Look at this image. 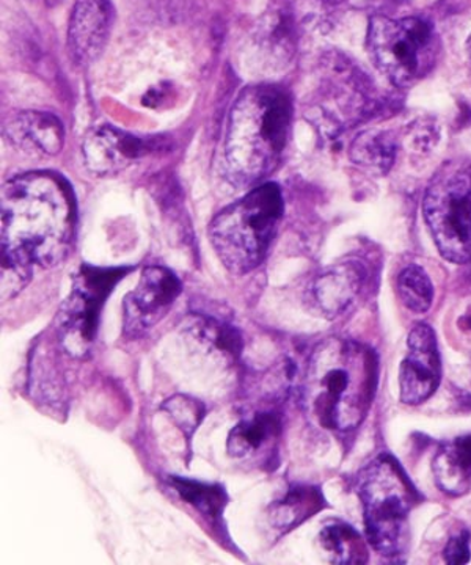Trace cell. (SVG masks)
Wrapping results in <instances>:
<instances>
[{
  "instance_id": "5",
  "label": "cell",
  "mask_w": 471,
  "mask_h": 565,
  "mask_svg": "<svg viewBox=\"0 0 471 565\" xmlns=\"http://www.w3.org/2000/svg\"><path fill=\"white\" fill-rule=\"evenodd\" d=\"M357 492L370 544L381 555H399L407 520L418 503V494L403 468L392 456L377 457L358 475Z\"/></svg>"
},
{
  "instance_id": "2",
  "label": "cell",
  "mask_w": 471,
  "mask_h": 565,
  "mask_svg": "<svg viewBox=\"0 0 471 565\" xmlns=\"http://www.w3.org/2000/svg\"><path fill=\"white\" fill-rule=\"evenodd\" d=\"M377 356L344 338L322 341L299 386L300 405L322 429L351 433L363 423L377 388Z\"/></svg>"
},
{
  "instance_id": "10",
  "label": "cell",
  "mask_w": 471,
  "mask_h": 565,
  "mask_svg": "<svg viewBox=\"0 0 471 565\" xmlns=\"http://www.w3.org/2000/svg\"><path fill=\"white\" fill-rule=\"evenodd\" d=\"M407 349L409 352L399 371L400 401L407 405H418L437 392L441 381L436 332L428 323H418L411 329Z\"/></svg>"
},
{
  "instance_id": "12",
  "label": "cell",
  "mask_w": 471,
  "mask_h": 565,
  "mask_svg": "<svg viewBox=\"0 0 471 565\" xmlns=\"http://www.w3.org/2000/svg\"><path fill=\"white\" fill-rule=\"evenodd\" d=\"M147 150V143L139 137L109 125L88 134L83 145L85 167L99 178L117 177Z\"/></svg>"
},
{
  "instance_id": "24",
  "label": "cell",
  "mask_w": 471,
  "mask_h": 565,
  "mask_svg": "<svg viewBox=\"0 0 471 565\" xmlns=\"http://www.w3.org/2000/svg\"><path fill=\"white\" fill-rule=\"evenodd\" d=\"M443 557L447 563L461 565L467 564L470 561V544L469 535H456L447 546H445Z\"/></svg>"
},
{
  "instance_id": "25",
  "label": "cell",
  "mask_w": 471,
  "mask_h": 565,
  "mask_svg": "<svg viewBox=\"0 0 471 565\" xmlns=\"http://www.w3.org/2000/svg\"><path fill=\"white\" fill-rule=\"evenodd\" d=\"M467 55H469L470 62H471V35L469 41H467Z\"/></svg>"
},
{
  "instance_id": "15",
  "label": "cell",
  "mask_w": 471,
  "mask_h": 565,
  "mask_svg": "<svg viewBox=\"0 0 471 565\" xmlns=\"http://www.w3.org/2000/svg\"><path fill=\"white\" fill-rule=\"evenodd\" d=\"M280 434V415L276 412H258L233 427L226 440V449L233 459H257L276 448Z\"/></svg>"
},
{
  "instance_id": "26",
  "label": "cell",
  "mask_w": 471,
  "mask_h": 565,
  "mask_svg": "<svg viewBox=\"0 0 471 565\" xmlns=\"http://www.w3.org/2000/svg\"><path fill=\"white\" fill-rule=\"evenodd\" d=\"M61 2H62V0H46L47 6H50V7L58 6V3H61Z\"/></svg>"
},
{
  "instance_id": "11",
  "label": "cell",
  "mask_w": 471,
  "mask_h": 565,
  "mask_svg": "<svg viewBox=\"0 0 471 565\" xmlns=\"http://www.w3.org/2000/svg\"><path fill=\"white\" fill-rule=\"evenodd\" d=\"M109 0H76L68 25V52L76 65L85 66L101 54L113 28Z\"/></svg>"
},
{
  "instance_id": "18",
  "label": "cell",
  "mask_w": 471,
  "mask_h": 565,
  "mask_svg": "<svg viewBox=\"0 0 471 565\" xmlns=\"http://www.w3.org/2000/svg\"><path fill=\"white\" fill-rule=\"evenodd\" d=\"M169 484L180 494L181 500L192 505L200 515L205 516L210 525L222 527L225 508L228 504V494L224 486L207 484V482L180 478V476H170Z\"/></svg>"
},
{
  "instance_id": "14",
  "label": "cell",
  "mask_w": 471,
  "mask_h": 565,
  "mask_svg": "<svg viewBox=\"0 0 471 565\" xmlns=\"http://www.w3.org/2000/svg\"><path fill=\"white\" fill-rule=\"evenodd\" d=\"M365 278V269L360 263L347 262L330 267L319 275L311 289L319 310L329 318L343 313L357 297Z\"/></svg>"
},
{
  "instance_id": "21",
  "label": "cell",
  "mask_w": 471,
  "mask_h": 565,
  "mask_svg": "<svg viewBox=\"0 0 471 565\" xmlns=\"http://www.w3.org/2000/svg\"><path fill=\"white\" fill-rule=\"evenodd\" d=\"M398 294L414 313H426L433 300V286L420 266H409L399 274Z\"/></svg>"
},
{
  "instance_id": "1",
  "label": "cell",
  "mask_w": 471,
  "mask_h": 565,
  "mask_svg": "<svg viewBox=\"0 0 471 565\" xmlns=\"http://www.w3.org/2000/svg\"><path fill=\"white\" fill-rule=\"evenodd\" d=\"M76 199L61 174L32 172L2 191V300L31 282L36 269L61 266L76 237Z\"/></svg>"
},
{
  "instance_id": "16",
  "label": "cell",
  "mask_w": 471,
  "mask_h": 565,
  "mask_svg": "<svg viewBox=\"0 0 471 565\" xmlns=\"http://www.w3.org/2000/svg\"><path fill=\"white\" fill-rule=\"evenodd\" d=\"M433 478L441 492L462 497L471 487V435L440 446L432 460Z\"/></svg>"
},
{
  "instance_id": "3",
  "label": "cell",
  "mask_w": 471,
  "mask_h": 565,
  "mask_svg": "<svg viewBox=\"0 0 471 565\" xmlns=\"http://www.w3.org/2000/svg\"><path fill=\"white\" fill-rule=\"evenodd\" d=\"M291 99L276 85L237 96L224 145L225 174L236 188H255L277 169L287 145Z\"/></svg>"
},
{
  "instance_id": "8",
  "label": "cell",
  "mask_w": 471,
  "mask_h": 565,
  "mask_svg": "<svg viewBox=\"0 0 471 565\" xmlns=\"http://www.w3.org/2000/svg\"><path fill=\"white\" fill-rule=\"evenodd\" d=\"M128 273L129 267L81 266L55 319L58 341L68 355L84 359L90 353L104 303Z\"/></svg>"
},
{
  "instance_id": "22",
  "label": "cell",
  "mask_w": 471,
  "mask_h": 565,
  "mask_svg": "<svg viewBox=\"0 0 471 565\" xmlns=\"http://www.w3.org/2000/svg\"><path fill=\"white\" fill-rule=\"evenodd\" d=\"M195 334L202 343L213 348L222 356L236 360L240 353V337L228 323L213 318H196L194 322Z\"/></svg>"
},
{
  "instance_id": "19",
  "label": "cell",
  "mask_w": 471,
  "mask_h": 565,
  "mask_svg": "<svg viewBox=\"0 0 471 565\" xmlns=\"http://www.w3.org/2000/svg\"><path fill=\"white\" fill-rule=\"evenodd\" d=\"M319 544L330 563L363 564L368 561V550L357 531L346 523H330L319 533Z\"/></svg>"
},
{
  "instance_id": "9",
  "label": "cell",
  "mask_w": 471,
  "mask_h": 565,
  "mask_svg": "<svg viewBox=\"0 0 471 565\" xmlns=\"http://www.w3.org/2000/svg\"><path fill=\"white\" fill-rule=\"evenodd\" d=\"M181 281L164 266L144 267L136 289L125 297L124 334L139 340L158 326L181 294Z\"/></svg>"
},
{
  "instance_id": "20",
  "label": "cell",
  "mask_w": 471,
  "mask_h": 565,
  "mask_svg": "<svg viewBox=\"0 0 471 565\" xmlns=\"http://www.w3.org/2000/svg\"><path fill=\"white\" fill-rule=\"evenodd\" d=\"M351 158L360 166L376 167L385 173L395 158V143L387 139V134L365 132L352 143Z\"/></svg>"
},
{
  "instance_id": "13",
  "label": "cell",
  "mask_w": 471,
  "mask_h": 565,
  "mask_svg": "<svg viewBox=\"0 0 471 565\" xmlns=\"http://www.w3.org/2000/svg\"><path fill=\"white\" fill-rule=\"evenodd\" d=\"M7 140L32 158H52L62 151L65 129L55 115L46 111H21L6 122Z\"/></svg>"
},
{
  "instance_id": "23",
  "label": "cell",
  "mask_w": 471,
  "mask_h": 565,
  "mask_svg": "<svg viewBox=\"0 0 471 565\" xmlns=\"http://www.w3.org/2000/svg\"><path fill=\"white\" fill-rule=\"evenodd\" d=\"M161 408L183 430L188 440H191L192 435L199 429L206 414V407L202 401L185 396V394H176V396L170 397L162 404Z\"/></svg>"
},
{
  "instance_id": "17",
  "label": "cell",
  "mask_w": 471,
  "mask_h": 565,
  "mask_svg": "<svg viewBox=\"0 0 471 565\" xmlns=\"http://www.w3.org/2000/svg\"><path fill=\"white\" fill-rule=\"evenodd\" d=\"M324 503V497L317 487L296 486L281 500L270 504L267 519L274 531L287 534L322 511Z\"/></svg>"
},
{
  "instance_id": "6",
  "label": "cell",
  "mask_w": 471,
  "mask_h": 565,
  "mask_svg": "<svg viewBox=\"0 0 471 565\" xmlns=\"http://www.w3.org/2000/svg\"><path fill=\"white\" fill-rule=\"evenodd\" d=\"M371 61L393 85L414 87L433 70L441 51L436 31L420 18H371Z\"/></svg>"
},
{
  "instance_id": "4",
  "label": "cell",
  "mask_w": 471,
  "mask_h": 565,
  "mask_svg": "<svg viewBox=\"0 0 471 565\" xmlns=\"http://www.w3.org/2000/svg\"><path fill=\"white\" fill-rule=\"evenodd\" d=\"M283 212L280 188L265 182L215 215L207 234L228 273L246 275L265 262Z\"/></svg>"
},
{
  "instance_id": "7",
  "label": "cell",
  "mask_w": 471,
  "mask_h": 565,
  "mask_svg": "<svg viewBox=\"0 0 471 565\" xmlns=\"http://www.w3.org/2000/svg\"><path fill=\"white\" fill-rule=\"evenodd\" d=\"M422 214L440 255L450 263H470L471 170L441 169L426 191Z\"/></svg>"
}]
</instances>
